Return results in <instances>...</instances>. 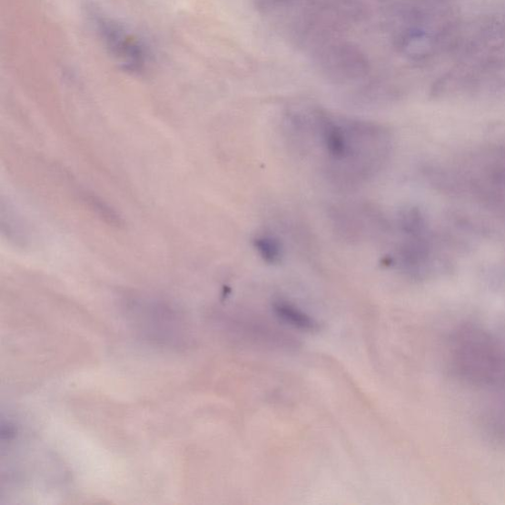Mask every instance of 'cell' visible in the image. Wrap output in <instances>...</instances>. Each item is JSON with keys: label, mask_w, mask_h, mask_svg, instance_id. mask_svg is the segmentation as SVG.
<instances>
[{"label": "cell", "mask_w": 505, "mask_h": 505, "mask_svg": "<svg viewBox=\"0 0 505 505\" xmlns=\"http://www.w3.org/2000/svg\"><path fill=\"white\" fill-rule=\"evenodd\" d=\"M318 64L330 77L347 82L369 72L365 55L348 43H331L318 53Z\"/></svg>", "instance_id": "52a82bcc"}, {"label": "cell", "mask_w": 505, "mask_h": 505, "mask_svg": "<svg viewBox=\"0 0 505 505\" xmlns=\"http://www.w3.org/2000/svg\"><path fill=\"white\" fill-rule=\"evenodd\" d=\"M454 348L458 366L475 381H492L502 371V358L497 344L480 331L470 329L459 332Z\"/></svg>", "instance_id": "8992f818"}, {"label": "cell", "mask_w": 505, "mask_h": 505, "mask_svg": "<svg viewBox=\"0 0 505 505\" xmlns=\"http://www.w3.org/2000/svg\"><path fill=\"white\" fill-rule=\"evenodd\" d=\"M458 179L475 198L505 216V147L475 156Z\"/></svg>", "instance_id": "277c9868"}, {"label": "cell", "mask_w": 505, "mask_h": 505, "mask_svg": "<svg viewBox=\"0 0 505 505\" xmlns=\"http://www.w3.org/2000/svg\"><path fill=\"white\" fill-rule=\"evenodd\" d=\"M445 68L432 86L441 99H488L505 94V14L464 21Z\"/></svg>", "instance_id": "6da1fadb"}, {"label": "cell", "mask_w": 505, "mask_h": 505, "mask_svg": "<svg viewBox=\"0 0 505 505\" xmlns=\"http://www.w3.org/2000/svg\"><path fill=\"white\" fill-rule=\"evenodd\" d=\"M98 36L112 59L132 74H143L153 63L147 44L122 23L100 13L91 14Z\"/></svg>", "instance_id": "5b68a950"}, {"label": "cell", "mask_w": 505, "mask_h": 505, "mask_svg": "<svg viewBox=\"0 0 505 505\" xmlns=\"http://www.w3.org/2000/svg\"><path fill=\"white\" fill-rule=\"evenodd\" d=\"M274 312L278 317L294 328L302 330H314L316 323L312 317L305 314L300 308L285 302H278L274 303Z\"/></svg>", "instance_id": "ba28073f"}, {"label": "cell", "mask_w": 505, "mask_h": 505, "mask_svg": "<svg viewBox=\"0 0 505 505\" xmlns=\"http://www.w3.org/2000/svg\"><path fill=\"white\" fill-rule=\"evenodd\" d=\"M399 228L401 239L395 257L399 267L415 277L431 272L438 248L426 216L417 209L404 211L399 216Z\"/></svg>", "instance_id": "3957f363"}, {"label": "cell", "mask_w": 505, "mask_h": 505, "mask_svg": "<svg viewBox=\"0 0 505 505\" xmlns=\"http://www.w3.org/2000/svg\"><path fill=\"white\" fill-rule=\"evenodd\" d=\"M463 23L454 0H410L399 15L396 47L417 64L442 62Z\"/></svg>", "instance_id": "7a4b0ae2"}, {"label": "cell", "mask_w": 505, "mask_h": 505, "mask_svg": "<svg viewBox=\"0 0 505 505\" xmlns=\"http://www.w3.org/2000/svg\"><path fill=\"white\" fill-rule=\"evenodd\" d=\"M254 246L261 257L269 263H277L282 256L280 241L270 235L259 236L254 240Z\"/></svg>", "instance_id": "9c48e42d"}]
</instances>
